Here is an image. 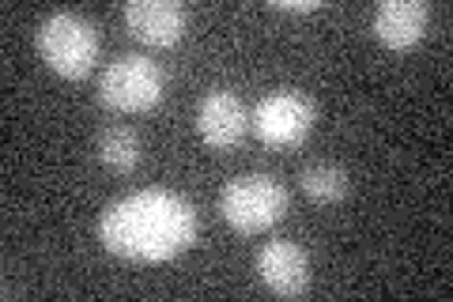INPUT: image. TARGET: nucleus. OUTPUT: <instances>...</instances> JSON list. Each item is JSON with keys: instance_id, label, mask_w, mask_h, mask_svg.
<instances>
[{"instance_id": "1", "label": "nucleus", "mask_w": 453, "mask_h": 302, "mask_svg": "<svg viewBox=\"0 0 453 302\" xmlns=\"http://www.w3.org/2000/svg\"><path fill=\"white\" fill-rule=\"evenodd\" d=\"M201 235V215L174 190H136L98 215V242L125 261L166 265Z\"/></svg>"}, {"instance_id": "12", "label": "nucleus", "mask_w": 453, "mask_h": 302, "mask_svg": "<svg viewBox=\"0 0 453 302\" xmlns=\"http://www.w3.org/2000/svg\"><path fill=\"white\" fill-rule=\"evenodd\" d=\"M321 0H276L273 12H295V16H306V12H318Z\"/></svg>"}, {"instance_id": "11", "label": "nucleus", "mask_w": 453, "mask_h": 302, "mask_svg": "<svg viewBox=\"0 0 453 302\" xmlns=\"http://www.w3.org/2000/svg\"><path fill=\"white\" fill-rule=\"evenodd\" d=\"M299 185L314 205H340V200H348V193H351L348 170H340L336 163H310L299 174Z\"/></svg>"}, {"instance_id": "3", "label": "nucleus", "mask_w": 453, "mask_h": 302, "mask_svg": "<svg viewBox=\"0 0 453 302\" xmlns=\"http://www.w3.org/2000/svg\"><path fill=\"white\" fill-rule=\"evenodd\" d=\"M166 95V72L144 53H121L98 80V103L113 113H151Z\"/></svg>"}, {"instance_id": "5", "label": "nucleus", "mask_w": 453, "mask_h": 302, "mask_svg": "<svg viewBox=\"0 0 453 302\" xmlns=\"http://www.w3.org/2000/svg\"><path fill=\"white\" fill-rule=\"evenodd\" d=\"M314 121H318V106L303 91H273L250 113V125L257 133V140L276 151L306 143V136L314 133Z\"/></svg>"}, {"instance_id": "6", "label": "nucleus", "mask_w": 453, "mask_h": 302, "mask_svg": "<svg viewBox=\"0 0 453 302\" xmlns=\"http://www.w3.org/2000/svg\"><path fill=\"white\" fill-rule=\"evenodd\" d=\"M250 133V110L226 88H211L196 106V136L211 151H234Z\"/></svg>"}, {"instance_id": "2", "label": "nucleus", "mask_w": 453, "mask_h": 302, "mask_svg": "<svg viewBox=\"0 0 453 302\" xmlns=\"http://www.w3.org/2000/svg\"><path fill=\"white\" fill-rule=\"evenodd\" d=\"M291 208L288 185L273 174H238L223 185L219 193V215L223 223L238 235H261L276 227Z\"/></svg>"}, {"instance_id": "7", "label": "nucleus", "mask_w": 453, "mask_h": 302, "mask_svg": "<svg viewBox=\"0 0 453 302\" xmlns=\"http://www.w3.org/2000/svg\"><path fill=\"white\" fill-rule=\"evenodd\" d=\"M125 27L144 46L170 50L189 31V8L178 0H129L125 4Z\"/></svg>"}, {"instance_id": "10", "label": "nucleus", "mask_w": 453, "mask_h": 302, "mask_svg": "<svg viewBox=\"0 0 453 302\" xmlns=\"http://www.w3.org/2000/svg\"><path fill=\"white\" fill-rule=\"evenodd\" d=\"M144 159V140H140L136 128L129 125H113L98 133V163H103L110 174H133Z\"/></svg>"}, {"instance_id": "4", "label": "nucleus", "mask_w": 453, "mask_h": 302, "mask_svg": "<svg viewBox=\"0 0 453 302\" xmlns=\"http://www.w3.org/2000/svg\"><path fill=\"white\" fill-rule=\"evenodd\" d=\"M35 42H38L42 61L65 80H83L98 61L95 23L76 16V12H53L50 19H42Z\"/></svg>"}, {"instance_id": "9", "label": "nucleus", "mask_w": 453, "mask_h": 302, "mask_svg": "<svg viewBox=\"0 0 453 302\" xmlns=\"http://www.w3.org/2000/svg\"><path fill=\"white\" fill-rule=\"evenodd\" d=\"M427 23H431V8L423 0H386V4L374 8L371 31L386 50L404 53L419 46V38L427 35Z\"/></svg>"}, {"instance_id": "8", "label": "nucleus", "mask_w": 453, "mask_h": 302, "mask_svg": "<svg viewBox=\"0 0 453 302\" xmlns=\"http://www.w3.org/2000/svg\"><path fill=\"white\" fill-rule=\"evenodd\" d=\"M257 276L273 295L299 298L310 287V261L295 242L273 238V242H265L261 253H257Z\"/></svg>"}]
</instances>
